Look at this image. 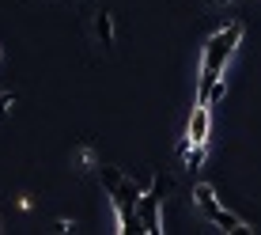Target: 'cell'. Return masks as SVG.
<instances>
[{
    "mask_svg": "<svg viewBox=\"0 0 261 235\" xmlns=\"http://www.w3.org/2000/svg\"><path fill=\"white\" fill-rule=\"evenodd\" d=\"M95 38H98V46H102V50L114 46V15L110 12H98L95 15Z\"/></svg>",
    "mask_w": 261,
    "mask_h": 235,
    "instance_id": "6",
    "label": "cell"
},
{
    "mask_svg": "<svg viewBox=\"0 0 261 235\" xmlns=\"http://www.w3.org/2000/svg\"><path fill=\"white\" fill-rule=\"evenodd\" d=\"M91 159H95V152H91V148H80V163L87 167V163H91Z\"/></svg>",
    "mask_w": 261,
    "mask_h": 235,
    "instance_id": "11",
    "label": "cell"
},
{
    "mask_svg": "<svg viewBox=\"0 0 261 235\" xmlns=\"http://www.w3.org/2000/svg\"><path fill=\"white\" fill-rule=\"evenodd\" d=\"M193 205H197V213L208 220V216L220 209V201H216V190H212L208 182H197V186H193Z\"/></svg>",
    "mask_w": 261,
    "mask_h": 235,
    "instance_id": "4",
    "label": "cell"
},
{
    "mask_svg": "<svg viewBox=\"0 0 261 235\" xmlns=\"http://www.w3.org/2000/svg\"><path fill=\"white\" fill-rule=\"evenodd\" d=\"M98 178H102V190H106V194H110V190L118 186V182H121L125 175H121L118 167H98Z\"/></svg>",
    "mask_w": 261,
    "mask_h": 235,
    "instance_id": "9",
    "label": "cell"
},
{
    "mask_svg": "<svg viewBox=\"0 0 261 235\" xmlns=\"http://www.w3.org/2000/svg\"><path fill=\"white\" fill-rule=\"evenodd\" d=\"M239 42H242V23H227L223 31H216L212 38L204 42V50H201V72H197V99H201L216 80L223 76V68H227L231 53L239 50Z\"/></svg>",
    "mask_w": 261,
    "mask_h": 235,
    "instance_id": "1",
    "label": "cell"
},
{
    "mask_svg": "<svg viewBox=\"0 0 261 235\" xmlns=\"http://www.w3.org/2000/svg\"><path fill=\"white\" fill-rule=\"evenodd\" d=\"M167 186H170V182L155 178V186L144 190V197H140V205H137L140 231H148V235H159V231H163V224H159V201H163V190H167Z\"/></svg>",
    "mask_w": 261,
    "mask_h": 235,
    "instance_id": "2",
    "label": "cell"
},
{
    "mask_svg": "<svg viewBox=\"0 0 261 235\" xmlns=\"http://www.w3.org/2000/svg\"><path fill=\"white\" fill-rule=\"evenodd\" d=\"M208 224H216V228H220V231H250L246 228V220H242V216L239 213H231V209H223V205H220V209H216L212 216H208Z\"/></svg>",
    "mask_w": 261,
    "mask_h": 235,
    "instance_id": "5",
    "label": "cell"
},
{
    "mask_svg": "<svg viewBox=\"0 0 261 235\" xmlns=\"http://www.w3.org/2000/svg\"><path fill=\"white\" fill-rule=\"evenodd\" d=\"M208 133H212V106L197 103L193 114H190V129H186V137H190L193 144H208Z\"/></svg>",
    "mask_w": 261,
    "mask_h": 235,
    "instance_id": "3",
    "label": "cell"
},
{
    "mask_svg": "<svg viewBox=\"0 0 261 235\" xmlns=\"http://www.w3.org/2000/svg\"><path fill=\"white\" fill-rule=\"evenodd\" d=\"M223 95H227V84H223V76H220V80H216V84L208 87V91H204L201 99H197V103H208V106H220V103H223Z\"/></svg>",
    "mask_w": 261,
    "mask_h": 235,
    "instance_id": "7",
    "label": "cell"
},
{
    "mask_svg": "<svg viewBox=\"0 0 261 235\" xmlns=\"http://www.w3.org/2000/svg\"><path fill=\"white\" fill-rule=\"evenodd\" d=\"M212 4H216V8H227V4H231V0H212Z\"/></svg>",
    "mask_w": 261,
    "mask_h": 235,
    "instance_id": "12",
    "label": "cell"
},
{
    "mask_svg": "<svg viewBox=\"0 0 261 235\" xmlns=\"http://www.w3.org/2000/svg\"><path fill=\"white\" fill-rule=\"evenodd\" d=\"M204 156H208V144H190V152H186V167H190V171H197V167H201L204 163Z\"/></svg>",
    "mask_w": 261,
    "mask_h": 235,
    "instance_id": "8",
    "label": "cell"
},
{
    "mask_svg": "<svg viewBox=\"0 0 261 235\" xmlns=\"http://www.w3.org/2000/svg\"><path fill=\"white\" fill-rule=\"evenodd\" d=\"M12 106H15V95L12 91H0V114H8Z\"/></svg>",
    "mask_w": 261,
    "mask_h": 235,
    "instance_id": "10",
    "label": "cell"
}]
</instances>
